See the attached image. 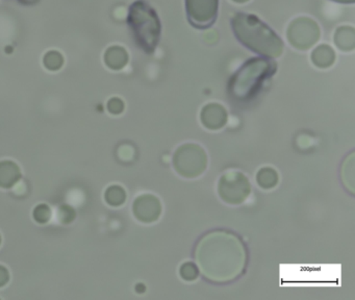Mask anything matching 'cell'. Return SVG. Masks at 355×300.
<instances>
[{"label":"cell","mask_w":355,"mask_h":300,"mask_svg":"<svg viewBox=\"0 0 355 300\" xmlns=\"http://www.w3.org/2000/svg\"><path fill=\"white\" fill-rule=\"evenodd\" d=\"M195 258L207 279L225 283L242 274L247 256L245 246L236 235L217 231L199 241Z\"/></svg>","instance_id":"6da1fadb"},{"label":"cell","mask_w":355,"mask_h":300,"mask_svg":"<svg viewBox=\"0 0 355 300\" xmlns=\"http://www.w3.org/2000/svg\"><path fill=\"white\" fill-rule=\"evenodd\" d=\"M232 32L241 44L253 53L274 59L282 55L284 42L257 16L238 13L232 19Z\"/></svg>","instance_id":"7a4b0ae2"},{"label":"cell","mask_w":355,"mask_h":300,"mask_svg":"<svg viewBox=\"0 0 355 300\" xmlns=\"http://www.w3.org/2000/svg\"><path fill=\"white\" fill-rule=\"evenodd\" d=\"M276 69L277 64L273 60L252 58L234 74L228 85V93L239 103L252 100Z\"/></svg>","instance_id":"3957f363"},{"label":"cell","mask_w":355,"mask_h":300,"mask_svg":"<svg viewBox=\"0 0 355 300\" xmlns=\"http://www.w3.org/2000/svg\"><path fill=\"white\" fill-rule=\"evenodd\" d=\"M128 22L138 46L146 53H153L162 33L157 12L144 0H138L130 7Z\"/></svg>","instance_id":"277c9868"},{"label":"cell","mask_w":355,"mask_h":300,"mask_svg":"<svg viewBox=\"0 0 355 300\" xmlns=\"http://www.w3.org/2000/svg\"><path fill=\"white\" fill-rule=\"evenodd\" d=\"M173 166L176 173L186 179L200 177L207 166L205 149L194 143L182 145L174 154Z\"/></svg>","instance_id":"5b68a950"},{"label":"cell","mask_w":355,"mask_h":300,"mask_svg":"<svg viewBox=\"0 0 355 300\" xmlns=\"http://www.w3.org/2000/svg\"><path fill=\"white\" fill-rule=\"evenodd\" d=\"M249 179L239 171H230L222 175L218 184V193L226 204H241L250 195Z\"/></svg>","instance_id":"8992f818"},{"label":"cell","mask_w":355,"mask_h":300,"mask_svg":"<svg viewBox=\"0 0 355 300\" xmlns=\"http://www.w3.org/2000/svg\"><path fill=\"white\" fill-rule=\"evenodd\" d=\"M219 0H186L189 22L193 28L207 30L218 17Z\"/></svg>","instance_id":"52a82bcc"},{"label":"cell","mask_w":355,"mask_h":300,"mask_svg":"<svg viewBox=\"0 0 355 300\" xmlns=\"http://www.w3.org/2000/svg\"><path fill=\"white\" fill-rule=\"evenodd\" d=\"M320 38V28L309 18H298L288 28V40L295 48L304 51L313 46Z\"/></svg>","instance_id":"ba28073f"},{"label":"cell","mask_w":355,"mask_h":300,"mask_svg":"<svg viewBox=\"0 0 355 300\" xmlns=\"http://www.w3.org/2000/svg\"><path fill=\"white\" fill-rule=\"evenodd\" d=\"M134 214L138 220L144 223H153L159 220L162 214V204L157 196L143 194L134 202Z\"/></svg>","instance_id":"9c48e42d"},{"label":"cell","mask_w":355,"mask_h":300,"mask_svg":"<svg viewBox=\"0 0 355 300\" xmlns=\"http://www.w3.org/2000/svg\"><path fill=\"white\" fill-rule=\"evenodd\" d=\"M200 119L205 127L211 130H220L227 122V112L219 103H209L203 107Z\"/></svg>","instance_id":"30bf717a"},{"label":"cell","mask_w":355,"mask_h":300,"mask_svg":"<svg viewBox=\"0 0 355 300\" xmlns=\"http://www.w3.org/2000/svg\"><path fill=\"white\" fill-rule=\"evenodd\" d=\"M105 61L111 69L120 70L128 64V55L122 47L113 46L105 53Z\"/></svg>","instance_id":"8fae6325"},{"label":"cell","mask_w":355,"mask_h":300,"mask_svg":"<svg viewBox=\"0 0 355 300\" xmlns=\"http://www.w3.org/2000/svg\"><path fill=\"white\" fill-rule=\"evenodd\" d=\"M20 179L17 165L12 162L0 163V187L10 188Z\"/></svg>","instance_id":"7c38bea8"},{"label":"cell","mask_w":355,"mask_h":300,"mask_svg":"<svg viewBox=\"0 0 355 300\" xmlns=\"http://www.w3.org/2000/svg\"><path fill=\"white\" fill-rule=\"evenodd\" d=\"M336 46L343 51H352L355 47V32L352 28L342 26L334 35Z\"/></svg>","instance_id":"4fadbf2b"},{"label":"cell","mask_w":355,"mask_h":300,"mask_svg":"<svg viewBox=\"0 0 355 300\" xmlns=\"http://www.w3.org/2000/svg\"><path fill=\"white\" fill-rule=\"evenodd\" d=\"M336 53L328 45H320L311 53V61L319 68H328L334 63Z\"/></svg>","instance_id":"5bb4252c"},{"label":"cell","mask_w":355,"mask_h":300,"mask_svg":"<svg viewBox=\"0 0 355 300\" xmlns=\"http://www.w3.org/2000/svg\"><path fill=\"white\" fill-rule=\"evenodd\" d=\"M279 177L277 173L271 167H263L257 173V182L263 189H272L277 185Z\"/></svg>","instance_id":"9a60e30c"},{"label":"cell","mask_w":355,"mask_h":300,"mask_svg":"<svg viewBox=\"0 0 355 300\" xmlns=\"http://www.w3.org/2000/svg\"><path fill=\"white\" fill-rule=\"evenodd\" d=\"M105 200L107 202L113 206H119L124 204L126 200L125 191L123 188L119 186H112L107 190L105 193Z\"/></svg>","instance_id":"2e32d148"},{"label":"cell","mask_w":355,"mask_h":300,"mask_svg":"<svg viewBox=\"0 0 355 300\" xmlns=\"http://www.w3.org/2000/svg\"><path fill=\"white\" fill-rule=\"evenodd\" d=\"M64 60L61 53L57 51H51L46 53L44 58V65L46 66L47 69L58 70L63 65Z\"/></svg>","instance_id":"e0dca14e"},{"label":"cell","mask_w":355,"mask_h":300,"mask_svg":"<svg viewBox=\"0 0 355 300\" xmlns=\"http://www.w3.org/2000/svg\"><path fill=\"white\" fill-rule=\"evenodd\" d=\"M180 274L184 281H193L198 277V268L194 263L187 262L180 267Z\"/></svg>","instance_id":"ac0fdd59"},{"label":"cell","mask_w":355,"mask_h":300,"mask_svg":"<svg viewBox=\"0 0 355 300\" xmlns=\"http://www.w3.org/2000/svg\"><path fill=\"white\" fill-rule=\"evenodd\" d=\"M34 217L39 223H45L51 218V210L46 204H40L34 211Z\"/></svg>","instance_id":"d6986e66"},{"label":"cell","mask_w":355,"mask_h":300,"mask_svg":"<svg viewBox=\"0 0 355 300\" xmlns=\"http://www.w3.org/2000/svg\"><path fill=\"white\" fill-rule=\"evenodd\" d=\"M107 109L111 112L114 115H118V114H121L124 109V103L121 99L119 98H113L109 101L107 103Z\"/></svg>","instance_id":"ffe728a7"},{"label":"cell","mask_w":355,"mask_h":300,"mask_svg":"<svg viewBox=\"0 0 355 300\" xmlns=\"http://www.w3.org/2000/svg\"><path fill=\"white\" fill-rule=\"evenodd\" d=\"M9 281V273L5 267L0 266V287H3Z\"/></svg>","instance_id":"44dd1931"},{"label":"cell","mask_w":355,"mask_h":300,"mask_svg":"<svg viewBox=\"0 0 355 300\" xmlns=\"http://www.w3.org/2000/svg\"><path fill=\"white\" fill-rule=\"evenodd\" d=\"M332 1L340 3H354L355 0H332Z\"/></svg>","instance_id":"7402d4cb"},{"label":"cell","mask_w":355,"mask_h":300,"mask_svg":"<svg viewBox=\"0 0 355 300\" xmlns=\"http://www.w3.org/2000/svg\"><path fill=\"white\" fill-rule=\"evenodd\" d=\"M20 1H21V3H28V5H31V3H37L38 0H20Z\"/></svg>","instance_id":"603a6c76"},{"label":"cell","mask_w":355,"mask_h":300,"mask_svg":"<svg viewBox=\"0 0 355 300\" xmlns=\"http://www.w3.org/2000/svg\"><path fill=\"white\" fill-rule=\"evenodd\" d=\"M234 3H247V1H249V0H234Z\"/></svg>","instance_id":"cb8c5ba5"}]
</instances>
